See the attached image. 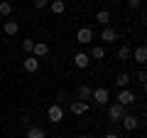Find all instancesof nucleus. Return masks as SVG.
<instances>
[{"label":"nucleus","instance_id":"1","mask_svg":"<svg viewBox=\"0 0 147 138\" xmlns=\"http://www.w3.org/2000/svg\"><path fill=\"white\" fill-rule=\"evenodd\" d=\"M125 116V106H123V104H113V106L108 109V118H110V123H113V126H115V123H120V118Z\"/></svg>","mask_w":147,"mask_h":138},{"label":"nucleus","instance_id":"2","mask_svg":"<svg viewBox=\"0 0 147 138\" xmlns=\"http://www.w3.org/2000/svg\"><path fill=\"white\" fill-rule=\"evenodd\" d=\"M91 96L96 99V104H98V106H105V104H108V99H110L108 89H103V86H98V89H96V91H93Z\"/></svg>","mask_w":147,"mask_h":138},{"label":"nucleus","instance_id":"3","mask_svg":"<svg viewBox=\"0 0 147 138\" xmlns=\"http://www.w3.org/2000/svg\"><path fill=\"white\" fill-rule=\"evenodd\" d=\"M76 40H79L81 44H91L93 42V30H91V27H81L79 35H76Z\"/></svg>","mask_w":147,"mask_h":138},{"label":"nucleus","instance_id":"4","mask_svg":"<svg viewBox=\"0 0 147 138\" xmlns=\"http://www.w3.org/2000/svg\"><path fill=\"white\" fill-rule=\"evenodd\" d=\"M47 116H49V121H52V123H59V121L64 118L61 106H59V104H52V106H49V111H47Z\"/></svg>","mask_w":147,"mask_h":138},{"label":"nucleus","instance_id":"5","mask_svg":"<svg viewBox=\"0 0 147 138\" xmlns=\"http://www.w3.org/2000/svg\"><path fill=\"white\" fill-rule=\"evenodd\" d=\"M137 96L132 94L130 89H120V94H118V104H123V106H127V104H132Z\"/></svg>","mask_w":147,"mask_h":138},{"label":"nucleus","instance_id":"6","mask_svg":"<svg viewBox=\"0 0 147 138\" xmlns=\"http://www.w3.org/2000/svg\"><path fill=\"white\" fill-rule=\"evenodd\" d=\"M120 121H123V128H125V131H135V128L140 126V118L137 116H127V113L120 118Z\"/></svg>","mask_w":147,"mask_h":138},{"label":"nucleus","instance_id":"7","mask_svg":"<svg viewBox=\"0 0 147 138\" xmlns=\"http://www.w3.org/2000/svg\"><path fill=\"white\" fill-rule=\"evenodd\" d=\"M32 57H47L49 54V44L47 42H34V47H32Z\"/></svg>","mask_w":147,"mask_h":138},{"label":"nucleus","instance_id":"8","mask_svg":"<svg viewBox=\"0 0 147 138\" xmlns=\"http://www.w3.org/2000/svg\"><path fill=\"white\" fill-rule=\"evenodd\" d=\"M88 62H91V59H88V54H86V52H76V54H74V64H76L79 69H86V67H88Z\"/></svg>","mask_w":147,"mask_h":138},{"label":"nucleus","instance_id":"9","mask_svg":"<svg viewBox=\"0 0 147 138\" xmlns=\"http://www.w3.org/2000/svg\"><path fill=\"white\" fill-rule=\"evenodd\" d=\"M88 111V104L86 101H71V113H76V116H81V113Z\"/></svg>","mask_w":147,"mask_h":138},{"label":"nucleus","instance_id":"10","mask_svg":"<svg viewBox=\"0 0 147 138\" xmlns=\"http://www.w3.org/2000/svg\"><path fill=\"white\" fill-rule=\"evenodd\" d=\"M100 40H103V42H115V40H118V32L110 30V27H105V30L100 32Z\"/></svg>","mask_w":147,"mask_h":138},{"label":"nucleus","instance_id":"11","mask_svg":"<svg viewBox=\"0 0 147 138\" xmlns=\"http://www.w3.org/2000/svg\"><path fill=\"white\" fill-rule=\"evenodd\" d=\"M3 30H5V35H10V37H12V35H17V30H20V25H17L15 20H7L5 25H3Z\"/></svg>","mask_w":147,"mask_h":138},{"label":"nucleus","instance_id":"12","mask_svg":"<svg viewBox=\"0 0 147 138\" xmlns=\"http://www.w3.org/2000/svg\"><path fill=\"white\" fill-rule=\"evenodd\" d=\"M49 8H52V12H54V15H61V12L66 10L64 0H52V3H49Z\"/></svg>","mask_w":147,"mask_h":138},{"label":"nucleus","instance_id":"13","mask_svg":"<svg viewBox=\"0 0 147 138\" xmlns=\"http://www.w3.org/2000/svg\"><path fill=\"white\" fill-rule=\"evenodd\" d=\"M25 69L27 72H37V69H39V59H34V57L25 59Z\"/></svg>","mask_w":147,"mask_h":138},{"label":"nucleus","instance_id":"14","mask_svg":"<svg viewBox=\"0 0 147 138\" xmlns=\"http://www.w3.org/2000/svg\"><path fill=\"white\" fill-rule=\"evenodd\" d=\"M130 79H132V77L127 74V72H123V74H118V79H115V81H118V86H120V89H125V86L130 84Z\"/></svg>","mask_w":147,"mask_h":138},{"label":"nucleus","instance_id":"15","mask_svg":"<svg viewBox=\"0 0 147 138\" xmlns=\"http://www.w3.org/2000/svg\"><path fill=\"white\" fill-rule=\"evenodd\" d=\"M135 62H140V64L147 62V49H145V47H137V49H135Z\"/></svg>","mask_w":147,"mask_h":138},{"label":"nucleus","instance_id":"16","mask_svg":"<svg viewBox=\"0 0 147 138\" xmlns=\"http://www.w3.org/2000/svg\"><path fill=\"white\" fill-rule=\"evenodd\" d=\"M27 138H44V131L39 126H34V128H27Z\"/></svg>","mask_w":147,"mask_h":138},{"label":"nucleus","instance_id":"17","mask_svg":"<svg viewBox=\"0 0 147 138\" xmlns=\"http://www.w3.org/2000/svg\"><path fill=\"white\" fill-rule=\"evenodd\" d=\"M96 20H98L100 25H105V27H108V22H110V12H108V10H100L98 15H96Z\"/></svg>","mask_w":147,"mask_h":138},{"label":"nucleus","instance_id":"18","mask_svg":"<svg viewBox=\"0 0 147 138\" xmlns=\"http://www.w3.org/2000/svg\"><path fill=\"white\" fill-rule=\"evenodd\" d=\"M91 94H93V89H91V86H86V84H81V86H79V99H81V101L88 99Z\"/></svg>","mask_w":147,"mask_h":138},{"label":"nucleus","instance_id":"19","mask_svg":"<svg viewBox=\"0 0 147 138\" xmlns=\"http://www.w3.org/2000/svg\"><path fill=\"white\" fill-rule=\"evenodd\" d=\"M130 54H132V52H130V47H125V44H123V47L118 49L115 57H118V59H130Z\"/></svg>","mask_w":147,"mask_h":138},{"label":"nucleus","instance_id":"20","mask_svg":"<svg viewBox=\"0 0 147 138\" xmlns=\"http://www.w3.org/2000/svg\"><path fill=\"white\" fill-rule=\"evenodd\" d=\"M103 47H93V49H91V54H88V59H103Z\"/></svg>","mask_w":147,"mask_h":138},{"label":"nucleus","instance_id":"21","mask_svg":"<svg viewBox=\"0 0 147 138\" xmlns=\"http://www.w3.org/2000/svg\"><path fill=\"white\" fill-rule=\"evenodd\" d=\"M10 12H12V5H10V3H0V15L7 17Z\"/></svg>","mask_w":147,"mask_h":138},{"label":"nucleus","instance_id":"22","mask_svg":"<svg viewBox=\"0 0 147 138\" xmlns=\"http://www.w3.org/2000/svg\"><path fill=\"white\" fill-rule=\"evenodd\" d=\"M32 47H34V40H25V42H22V49H25V52H32Z\"/></svg>","mask_w":147,"mask_h":138},{"label":"nucleus","instance_id":"23","mask_svg":"<svg viewBox=\"0 0 147 138\" xmlns=\"http://www.w3.org/2000/svg\"><path fill=\"white\" fill-rule=\"evenodd\" d=\"M49 5V0H34V8L37 10H42V8H47Z\"/></svg>","mask_w":147,"mask_h":138},{"label":"nucleus","instance_id":"24","mask_svg":"<svg viewBox=\"0 0 147 138\" xmlns=\"http://www.w3.org/2000/svg\"><path fill=\"white\" fill-rule=\"evenodd\" d=\"M135 79H137V81H142V84H145V81H147V74H145V72H142V69H140V72H137V74H135Z\"/></svg>","mask_w":147,"mask_h":138},{"label":"nucleus","instance_id":"25","mask_svg":"<svg viewBox=\"0 0 147 138\" xmlns=\"http://www.w3.org/2000/svg\"><path fill=\"white\" fill-rule=\"evenodd\" d=\"M127 5H130V8H140L142 3H140V0H127Z\"/></svg>","mask_w":147,"mask_h":138},{"label":"nucleus","instance_id":"26","mask_svg":"<svg viewBox=\"0 0 147 138\" xmlns=\"http://www.w3.org/2000/svg\"><path fill=\"white\" fill-rule=\"evenodd\" d=\"M105 138H120V136H118V133H108Z\"/></svg>","mask_w":147,"mask_h":138},{"label":"nucleus","instance_id":"27","mask_svg":"<svg viewBox=\"0 0 147 138\" xmlns=\"http://www.w3.org/2000/svg\"><path fill=\"white\" fill-rule=\"evenodd\" d=\"M79 138H86V136H79Z\"/></svg>","mask_w":147,"mask_h":138}]
</instances>
